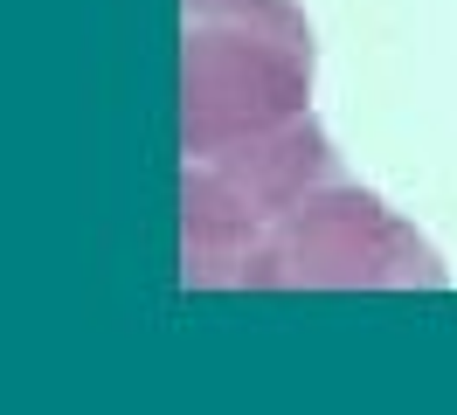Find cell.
<instances>
[{
  "mask_svg": "<svg viewBox=\"0 0 457 415\" xmlns=\"http://www.w3.org/2000/svg\"><path fill=\"white\" fill-rule=\"evenodd\" d=\"M187 284L436 291L444 263L333 160L312 111H291L187 153Z\"/></svg>",
  "mask_w": 457,
  "mask_h": 415,
  "instance_id": "1",
  "label": "cell"
},
{
  "mask_svg": "<svg viewBox=\"0 0 457 415\" xmlns=\"http://www.w3.org/2000/svg\"><path fill=\"white\" fill-rule=\"evenodd\" d=\"M312 97V28L291 0H187V153Z\"/></svg>",
  "mask_w": 457,
  "mask_h": 415,
  "instance_id": "2",
  "label": "cell"
}]
</instances>
